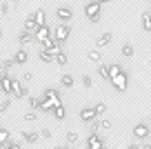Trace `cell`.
Instances as JSON below:
<instances>
[{
  "instance_id": "obj_1",
  "label": "cell",
  "mask_w": 151,
  "mask_h": 149,
  "mask_svg": "<svg viewBox=\"0 0 151 149\" xmlns=\"http://www.w3.org/2000/svg\"><path fill=\"white\" fill-rule=\"evenodd\" d=\"M100 11H102V5H98L96 0H91V2L85 5V16H87V20H89L91 25L100 22Z\"/></svg>"
},
{
  "instance_id": "obj_2",
  "label": "cell",
  "mask_w": 151,
  "mask_h": 149,
  "mask_svg": "<svg viewBox=\"0 0 151 149\" xmlns=\"http://www.w3.org/2000/svg\"><path fill=\"white\" fill-rule=\"evenodd\" d=\"M69 36H71V29H69V25H65V22H60L56 27V31H51V38L58 42V45L67 42V40H69Z\"/></svg>"
},
{
  "instance_id": "obj_3",
  "label": "cell",
  "mask_w": 151,
  "mask_h": 149,
  "mask_svg": "<svg viewBox=\"0 0 151 149\" xmlns=\"http://www.w3.org/2000/svg\"><path fill=\"white\" fill-rule=\"evenodd\" d=\"M109 82L116 87V91H127V87H129V76H127V71H120V74L113 76Z\"/></svg>"
},
{
  "instance_id": "obj_4",
  "label": "cell",
  "mask_w": 151,
  "mask_h": 149,
  "mask_svg": "<svg viewBox=\"0 0 151 149\" xmlns=\"http://www.w3.org/2000/svg\"><path fill=\"white\" fill-rule=\"evenodd\" d=\"M151 134V127L147 125V122H138V125H133V138L136 140H147Z\"/></svg>"
},
{
  "instance_id": "obj_5",
  "label": "cell",
  "mask_w": 151,
  "mask_h": 149,
  "mask_svg": "<svg viewBox=\"0 0 151 149\" xmlns=\"http://www.w3.org/2000/svg\"><path fill=\"white\" fill-rule=\"evenodd\" d=\"M49 36H51V29H49L47 25H42V27H36V29H33V42H40V45H42V42L47 40Z\"/></svg>"
},
{
  "instance_id": "obj_6",
  "label": "cell",
  "mask_w": 151,
  "mask_h": 149,
  "mask_svg": "<svg viewBox=\"0 0 151 149\" xmlns=\"http://www.w3.org/2000/svg\"><path fill=\"white\" fill-rule=\"evenodd\" d=\"M104 147V140L100 138L98 131H91L89 138H87V149H102Z\"/></svg>"
},
{
  "instance_id": "obj_7",
  "label": "cell",
  "mask_w": 151,
  "mask_h": 149,
  "mask_svg": "<svg viewBox=\"0 0 151 149\" xmlns=\"http://www.w3.org/2000/svg\"><path fill=\"white\" fill-rule=\"evenodd\" d=\"M56 18L67 25L69 20H73V11H71L69 7H58V9H56Z\"/></svg>"
},
{
  "instance_id": "obj_8",
  "label": "cell",
  "mask_w": 151,
  "mask_h": 149,
  "mask_svg": "<svg viewBox=\"0 0 151 149\" xmlns=\"http://www.w3.org/2000/svg\"><path fill=\"white\" fill-rule=\"evenodd\" d=\"M45 100H47V103H51L53 107H56V105H60V91H58V89H45Z\"/></svg>"
},
{
  "instance_id": "obj_9",
  "label": "cell",
  "mask_w": 151,
  "mask_h": 149,
  "mask_svg": "<svg viewBox=\"0 0 151 149\" xmlns=\"http://www.w3.org/2000/svg\"><path fill=\"white\" fill-rule=\"evenodd\" d=\"M78 118H80L82 122H91V120H96V111H93V107H82L80 109V114H78Z\"/></svg>"
},
{
  "instance_id": "obj_10",
  "label": "cell",
  "mask_w": 151,
  "mask_h": 149,
  "mask_svg": "<svg viewBox=\"0 0 151 149\" xmlns=\"http://www.w3.org/2000/svg\"><path fill=\"white\" fill-rule=\"evenodd\" d=\"M11 93H14L16 98H27V96H29V89L22 87L18 80H14V85H11Z\"/></svg>"
},
{
  "instance_id": "obj_11",
  "label": "cell",
  "mask_w": 151,
  "mask_h": 149,
  "mask_svg": "<svg viewBox=\"0 0 151 149\" xmlns=\"http://www.w3.org/2000/svg\"><path fill=\"white\" fill-rule=\"evenodd\" d=\"M11 60H14V65H24V62L29 60V54H27V49H22V47H20L18 51H16L14 56H11Z\"/></svg>"
},
{
  "instance_id": "obj_12",
  "label": "cell",
  "mask_w": 151,
  "mask_h": 149,
  "mask_svg": "<svg viewBox=\"0 0 151 149\" xmlns=\"http://www.w3.org/2000/svg\"><path fill=\"white\" fill-rule=\"evenodd\" d=\"M33 42V31H27V29H22V31L18 33V45L24 47V45H31Z\"/></svg>"
},
{
  "instance_id": "obj_13",
  "label": "cell",
  "mask_w": 151,
  "mask_h": 149,
  "mask_svg": "<svg viewBox=\"0 0 151 149\" xmlns=\"http://www.w3.org/2000/svg\"><path fill=\"white\" fill-rule=\"evenodd\" d=\"M111 40H113V33L111 31H104V33H100V36H98L96 45H98V47H107V45H111Z\"/></svg>"
},
{
  "instance_id": "obj_14",
  "label": "cell",
  "mask_w": 151,
  "mask_h": 149,
  "mask_svg": "<svg viewBox=\"0 0 151 149\" xmlns=\"http://www.w3.org/2000/svg\"><path fill=\"white\" fill-rule=\"evenodd\" d=\"M11 85H14V80L7 76V71L2 74V80H0V89H2V93H11Z\"/></svg>"
},
{
  "instance_id": "obj_15",
  "label": "cell",
  "mask_w": 151,
  "mask_h": 149,
  "mask_svg": "<svg viewBox=\"0 0 151 149\" xmlns=\"http://www.w3.org/2000/svg\"><path fill=\"white\" fill-rule=\"evenodd\" d=\"M51 116L56 118V120H65V118H67V109L62 107V103H60V105H56V107L51 109Z\"/></svg>"
},
{
  "instance_id": "obj_16",
  "label": "cell",
  "mask_w": 151,
  "mask_h": 149,
  "mask_svg": "<svg viewBox=\"0 0 151 149\" xmlns=\"http://www.w3.org/2000/svg\"><path fill=\"white\" fill-rule=\"evenodd\" d=\"M33 20H36V27H42V25H47V14H45V9L33 11Z\"/></svg>"
},
{
  "instance_id": "obj_17",
  "label": "cell",
  "mask_w": 151,
  "mask_h": 149,
  "mask_svg": "<svg viewBox=\"0 0 151 149\" xmlns=\"http://www.w3.org/2000/svg\"><path fill=\"white\" fill-rule=\"evenodd\" d=\"M140 27L145 29L147 33H151V14L149 11H145V14L140 16Z\"/></svg>"
},
{
  "instance_id": "obj_18",
  "label": "cell",
  "mask_w": 151,
  "mask_h": 149,
  "mask_svg": "<svg viewBox=\"0 0 151 149\" xmlns=\"http://www.w3.org/2000/svg\"><path fill=\"white\" fill-rule=\"evenodd\" d=\"M20 138H22L24 142H38V140H40V134H38V131H22Z\"/></svg>"
},
{
  "instance_id": "obj_19",
  "label": "cell",
  "mask_w": 151,
  "mask_h": 149,
  "mask_svg": "<svg viewBox=\"0 0 151 149\" xmlns=\"http://www.w3.org/2000/svg\"><path fill=\"white\" fill-rule=\"evenodd\" d=\"M87 60L89 62H100L102 60V51H100V49H89V51H87Z\"/></svg>"
},
{
  "instance_id": "obj_20",
  "label": "cell",
  "mask_w": 151,
  "mask_h": 149,
  "mask_svg": "<svg viewBox=\"0 0 151 149\" xmlns=\"http://www.w3.org/2000/svg\"><path fill=\"white\" fill-rule=\"evenodd\" d=\"M53 62H56L58 67H65L67 62H69V56H67V54H65V51H62V49H60V51H58L56 56H53Z\"/></svg>"
},
{
  "instance_id": "obj_21",
  "label": "cell",
  "mask_w": 151,
  "mask_h": 149,
  "mask_svg": "<svg viewBox=\"0 0 151 149\" xmlns=\"http://www.w3.org/2000/svg\"><path fill=\"white\" fill-rule=\"evenodd\" d=\"M60 87L71 89V87H73V76H71V74H62L60 76Z\"/></svg>"
},
{
  "instance_id": "obj_22",
  "label": "cell",
  "mask_w": 151,
  "mask_h": 149,
  "mask_svg": "<svg viewBox=\"0 0 151 149\" xmlns=\"http://www.w3.org/2000/svg\"><path fill=\"white\" fill-rule=\"evenodd\" d=\"M107 67H109V80H111L113 76H118L120 71H124L122 65H118V62H111V65H107Z\"/></svg>"
},
{
  "instance_id": "obj_23",
  "label": "cell",
  "mask_w": 151,
  "mask_h": 149,
  "mask_svg": "<svg viewBox=\"0 0 151 149\" xmlns=\"http://www.w3.org/2000/svg\"><path fill=\"white\" fill-rule=\"evenodd\" d=\"M120 54H122L124 58H131L133 56V45H131V42H124V45L120 47Z\"/></svg>"
},
{
  "instance_id": "obj_24",
  "label": "cell",
  "mask_w": 151,
  "mask_h": 149,
  "mask_svg": "<svg viewBox=\"0 0 151 149\" xmlns=\"http://www.w3.org/2000/svg\"><path fill=\"white\" fill-rule=\"evenodd\" d=\"M51 109H53V105H51V103H47V100H45V98H40V107H38V111L51 114Z\"/></svg>"
},
{
  "instance_id": "obj_25",
  "label": "cell",
  "mask_w": 151,
  "mask_h": 149,
  "mask_svg": "<svg viewBox=\"0 0 151 149\" xmlns=\"http://www.w3.org/2000/svg\"><path fill=\"white\" fill-rule=\"evenodd\" d=\"M67 145H76L78 140H80V136H78V131H67Z\"/></svg>"
},
{
  "instance_id": "obj_26",
  "label": "cell",
  "mask_w": 151,
  "mask_h": 149,
  "mask_svg": "<svg viewBox=\"0 0 151 149\" xmlns=\"http://www.w3.org/2000/svg\"><path fill=\"white\" fill-rule=\"evenodd\" d=\"M38 58H40V60H42L45 65H51V62H53V56H49V54L45 51V49H40V51H38Z\"/></svg>"
},
{
  "instance_id": "obj_27",
  "label": "cell",
  "mask_w": 151,
  "mask_h": 149,
  "mask_svg": "<svg viewBox=\"0 0 151 149\" xmlns=\"http://www.w3.org/2000/svg\"><path fill=\"white\" fill-rule=\"evenodd\" d=\"M24 29H27V31H33V29H36V20H33V14H29L27 18H24Z\"/></svg>"
},
{
  "instance_id": "obj_28",
  "label": "cell",
  "mask_w": 151,
  "mask_h": 149,
  "mask_svg": "<svg viewBox=\"0 0 151 149\" xmlns=\"http://www.w3.org/2000/svg\"><path fill=\"white\" fill-rule=\"evenodd\" d=\"M93 111H96V116H102V114L107 111V103H102V100H100V103H96V105H93Z\"/></svg>"
},
{
  "instance_id": "obj_29",
  "label": "cell",
  "mask_w": 151,
  "mask_h": 149,
  "mask_svg": "<svg viewBox=\"0 0 151 149\" xmlns=\"http://www.w3.org/2000/svg\"><path fill=\"white\" fill-rule=\"evenodd\" d=\"M11 138V134H9V129H5V127H0V145H5L7 140Z\"/></svg>"
},
{
  "instance_id": "obj_30",
  "label": "cell",
  "mask_w": 151,
  "mask_h": 149,
  "mask_svg": "<svg viewBox=\"0 0 151 149\" xmlns=\"http://www.w3.org/2000/svg\"><path fill=\"white\" fill-rule=\"evenodd\" d=\"M98 76H100L102 80H109V67H107V65H100V67H98Z\"/></svg>"
},
{
  "instance_id": "obj_31",
  "label": "cell",
  "mask_w": 151,
  "mask_h": 149,
  "mask_svg": "<svg viewBox=\"0 0 151 149\" xmlns=\"http://www.w3.org/2000/svg\"><path fill=\"white\" fill-rule=\"evenodd\" d=\"M2 149H20V142H18V140H7V142L5 145H2Z\"/></svg>"
},
{
  "instance_id": "obj_32",
  "label": "cell",
  "mask_w": 151,
  "mask_h": 149,
  "mask_svg": "<svg viewBox=\"0 0 151 149\" xmlns=\"http://www.w3.org/2000/svg\"><path fill=\"white\" fill-rule=\"evenodd\" d=\"M29 98V107H31V111H36L38 107H40V98H33V96H27Z\"/></svg>"
},
{
  "instance_id": "obj_33",
  "label": "cell",
  "mask_w": 151,
  "mask_h": 149,
  "mask_svg": "<svg viewBox=\"0 0 151 149\" xmlns=\"http://www.w3.org/2000/svg\"><path fill=\"white\" fill-rule=\"evenodd\" d=\"M14 60H11V58H7V60H2L0 62V69H5V71H9V69H14Z\"/></svg>"
},
{
  "instance_id": "obj_34",
  "label": "cell",
  "mask_w": 151,
  "mask_h": 149,
  "mask_svg": "<svg viewBox=\"0 0 151 149\" xmlns=\"http://www.w3.org/2000/svg\"><path fill=\"white\" fill-rule=\"evenodd\" d=\"M91 85H93V82H91V76H82V87H85V89H91Z\"/></svg>"
},
{
  "instance_id": "obj_35",
  "label": "cell",
  "mask_w": 151,
  "mask_h": 149,
  "mask_svg": "<svg viewBox=\"0 0 151 149\" xmlns=\"http://www.w3.org/2000/svg\"><path fill=\"white\" fill-rule=\"evenodd\" d=\"M60 49H62V47H60V45H53V47H49V49H45V51H47V54H49V56H56V54H58V51H60Z\"/></svg>"
},
{
  "instance_id": "obj_36",
  "label": "cell",
  "mask_w": 151,
  "mask_h": 149,
  "mask_svg": "<svg viewBox=\"0 0 151 149\" xmlns=\"http://www.w3.org/2000/svg\"><path fill=\"white\" fill-rule=\"evenodd\" d=\"M9 107H11V100H2V103H0V114L9 111Z\"/></svg>"
},
{
  "instance_id": "obj_37",
  "label": "cell",
  "mask_w": 151,
  "mask_h": 149,
  "mask_svg": "<svg viewBox=\"0 0 151 149\" xmlns=\"http://www.w3.org/2000/svg\"><path fill=\"white\" fill-rule=\"evenodd\" d=\"M53 45H58V42H56V40H53V38H51V36H49V38H47V40H45V42H42V49H49V47H53Z\"/></svg>"
},
{
  "instance_id": "obj_38",
  "label": "cell",
  "mask_w": 151,
  "mask_h": 149,
  "mask_svg": "<svg viewBox=\"0 0 151 149\" xmlns=\"http://www.w3.org/2000/svg\"><path fill=\"white\" fill-rule=\"evenodd\" d=\"M9 11H11L9 2H2V5H0V14H2V16H7V14H9Z\"/></svg>"
},
{
  "instance_id": "obj_39",
  "label": "cell",
  "mask_w": 151,
  "mask_h": 149,
  "mask_svg": "<svg viewBox=\"0 0 151 149\" xmlns=\"http://www.w3.org/2000/svg\"><path fill=\"white\" fill-rule=\"evenodd\" d=\"M24 120H27V122H33V120H36V114H33V111H27V114H24Z\"/></svg>"
},
{
  "instance_id": "obj_40",
  "label": "cell",
  "mask_w": 151,
  "mask_h": 149,
  "mask_svg": "<svg viewBox=\"0 0 151 149\" xmlns=\"http://www.w3.org/2000/svg\"><path fill=\"white\" fill-rule=\"evenodd\" d=\"M40 138H51V131H49V129H42V131H40Z\"/></svg>"
},
{
  "instance_id": "obj_41",
  "label": "cell",
  "mask_w": 151,
  "mask_h": 149,
  "mask_svg": "<svg viewBox=\"0 0 151 149\" xmlns=\"http://www.w3.org/2000/svg\"><path fill=\"white\" fill-rule=\"evenodd\" d=\"M31 80H33V74H29V71H27V74H24V82H31Z\"/></svg>"
},
{
  "instance_id": "obj_42",
  "label": "cell",
  "mask_w": 151,
  "mask_h": 149,
  "mask_svg": "<svg viewBox=\"0 0 151 149\" xmlns=\"http://www.w3.org/2000/svg\"><path fill=\"white\" fill-rule=\"evenodd\" d=\"M127 149H140V145H138V142H131V145H129Z\"/></svg>"
},
{
  "instance_id": "obj_43",
  "label": "cell",
  "mask_w": 151,
  "mask_h": 149,
  "mask_svg": "<svg viewBox=\"0 0 151 149\" xmlns=\"http://www.w3.org/2000/svg\"><path fill=\"white\" fill-rule=\"evenodd\" d=\"M98 5H107V2H111V0H96Z\"/></svg>"
},
{
  "instance_id": "obj_44",
  "label": "cell",
  "mask_w": 151,
  "mask_h": 149,
  "mask_svg": "<svg viewBox=\"0 0 151 149\" xmlns=\"http://www.w3.org/2000/svg\"><path fill=\"white\" fill-rule=\"evenodd\" d=\"M140 149H151V142H145V145H142Z\"/></svg>"
},
{
  "instance_id": "obj_45",
  "label": "cell",
  "mask_w": 151,
  "mask_h": 149,
  "mask_svg": "<svg viewBox=\"0 0 151 149\" xmlns=\"http://www.w3.org/2000/svg\"><path fill=\"white\" fill-rule=\"evenodd\" d=\"M60 149H71V145H65V147H60Z\"/></svg>"
},
{
  "instance_id": "obj_46",
  "label": "cell",
  "mask_w": 151,
  "mask_h": 149,
  "mask_svg": "<svg viewBox=\"0 0 151 149\" xmlns=\"http://www.w3.org/2000/svg\"><path fill=\"white\" fill-rule=\"evenodd\" d=\"M0 38H2V25H0Z\"/></svg>"
},
{
  "instance_id": "obj_47",
  "label": "cell",
  "mask_w": 151,
  "mask_h": 149,
  "mask_svg": "<svg viewBox=\"0 0 151 149\" xmlns=\"http://www.w3.org/2000/svg\"><path fill=\"white\" fill-rule=\"evenodd\" d=\"M2 74H5V71H2V69H0V80H2Z\"/></svg>"
},
{
  "instance_id": "obj_48",
  "label": "cell",
  "mask_w": 151,
  "mask_h": 149,
  "mask_svg": "<svg viewBox=\"0 0 151 149\" xmlns=\"http://www.w3.org/2000/svg\"><path fill=\"white\" fill-rule=\"evenodd\" d=\"M49 149H60V147H49Z\"/></svg>"
},
{
  "instance_id": "obj_49",
  "label": "cell",
  "mask_w": 151,
  "mask_h": 149,
  "mask_svg": "<svg viewBox=\"0 0 151 149\" xmlns=\"http://www.w3.org/2000/svg\"><path fill=\"white\" fill-rule=\"evenodd\" d=\"M149 122H151V114H149Z\"/></svg>"
},
{
  "instance_id": "obj_50",
  "label": "cell",
  "mask_w": 151,
  "mask_h": 149,
  "mask_svg": "<svg viewBox=\"0 0 151 149\" xmlns=\"http://www.w3.org/2000/svg\"><path fill=\"white\" fill-rule=\"evenodd\" d=\"M149 65H151V58H149Z\"/></svg>"
},
{
  "instance_id": "obj_51",
  "label": "cell",
  "mask_w": 151,
  "mask_h": 149,
  "mask_svg": "<svg viewBox=\"0 0 151 149\" xmlns=\"http://www.w3.org/2000/svg\"><path fill=\"white\" fill-rule=\"evenodd\" d=\"M149 5H151V0H149Z\"/></svg>"
},
{
  "instance_id": "obj_52",
  "label": "cell",
  "mask_w": 151,
  "mask_h": 149,
  "mask_svg": "<svg viewBox=\"0 0 151 149\" xmlns=\"http://www.w3.org/2000/svg\"><path fill=\"white\" fill-rule=\"evenodd\" d=\"M102 149H107V147H102Z\"/></svg>"
},
{
  "instance_id": "obj_53",
  "label": "cell",
  "mask_w": 151,
  "mask_h": 149,
  "mask_svg": "<svg viewBox=\"0 0 151 149\" xmlns=\"http://www.w3.org/2000/svg\"><path fill=\"white\" fill-rule=\"evenodd\" d=\"M0 147H2V145H0Z\"/></svg>"
}]
</instances>
